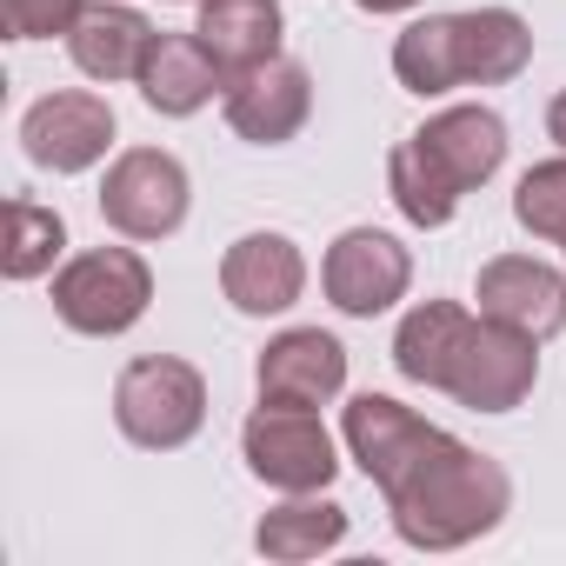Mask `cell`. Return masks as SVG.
<instances>
[{
  "label": "cell",
  "mask_w": 566,
  "mask_h": 566,
  "mask_svg": "<svg viewBox=\"0 0 566 566\" xmlns=\"http://www.w3.org/2000/svg\"><path fill=\"white\" fill-rule=\"evenodd\" d=\"M21 147L48 174H87L114 147V107L87 87H61L21 114Z\"/></svg>",
  "instance_id": "cell-8"
},
{
  "label": "cell",
  "mask_w": 566,
  "mask_h": 566,
  "mask_svg": "<svg viewBox=\"0 0 566 566\" xmlns=\"http://www.w3.org/2000/svg\"><path fill=\"white\" fill-rule=\"evenodd\" d=\"M67 247V220L41 200H8V240H0V266H8V280H41L54 273Z\"/></svg>",
  "instance_id": "cell-22"
},
{
  "label": "cell",
  "mask_w": 566,
  "mask_h": 566,
  "mask_svg": "<svg viewBox=\"0 0 566 566\" xmlns=\"http://www.w3.org/2000/svg\"><path fill=\"white\" fill-rule=\"evenodd\" d=\"M394 533L420 553H453L480 533H493L513 513V480L493 453L440 433L394 486H387Z\"/></svg>",
  "instance_id": "cell-1"
},
{
  "label": "cell",
  "mask_w": 566,
  "mask_h": 566,
  "mask_svg": "<svg viewBox=\"0 0 566 566\" xmlns=\"http://www.w3.org/2000/svg\"><path fill=\"white\" fill-rule=\"evenodd\" d=\"M193 34L213 48V61L227 74H247L260 61H280V34H287V14L280 0H200Z\"/></svg>",
  "instance_id": "cell-18"
},
{
  "label": "cell",
  "mask_w": 566,
  "mask_h": 566,
  "mask_svg": "<svg viewBox=\"0 0 566 566\" xmlns=\"http://www.w3.org/2000/svg\"><path fill=\"white\" fill-rule=\"evenodd\" d=\"M340 539H347V506H334V500H321V493H294L287 506L260 513V526H253V546H260L266 559H287V566L321 559V553H334Z\"/></svg>",
  "instance_id": "cell-20"
},
{
  "label": "cell",
  "mask_w": 566,
  "mask_h": 566,
  "mask_svg": "<svg viewBox=\"0 0 566 566\" xmlns=\"http://www.w3.org/2000/svg\"><path fill=\"white\" fill-rule=\"evenodd\" d=\"M321 287H327V301L347 321H374L394 301H407V287H413V253L394 233H380V227H347L327 247V260H321Z\"/></svg>",
  "instance_id": "cell-7"
},
{
  "label": "cell",
  "mask_w": 566,
  "mask_h": 566,
  "mask_svg": "<svg viewBox=\"0 0 566 566\" xmlns=\"http://www.w3.org/2000/svg\"><path fill=\"white\" fill-rule=\"evenodd\" d=\"M114 427L147 447V453H174L207 427V380L193 360L174 354H140L120 367L114 380Z\"/></svg>",
  "instance_id": "cell-2"
},
{
  "label": "cell",
  "mask_w": 566,
  "mask_h": 566,
  "mask_svg": "<svg viewBox=\"0 0 566 566\" xmlns=\"http://www.w3.org/2000/svg\"><path fill=\"white\" fill-rule=\"evenodd\" d=\"M154 48V21L120 0H87V14L67 34V54L87 81H140V61Z\"/></svg>",
  "instance_id": "cell-16"
},
{
  "label": "cell",
  "mask_w": 566,
  "mask_h": 566,
  "mask_svg": "<svg viewBox=\"0 0 566 566\" xmlns=\"http://www.w3.org/2000/svg\"><path fill=\"white\" fill-rule=\"evenodd\" d=\"M340 433H347V453L360 460V473L387 493L433 440H440V427L433 420H420L413 407H400V400H387V394H360V400H347V420H340Z\"/></svg>",
  "instance_id": "cell-14"
},
{
  "label": "cell",
  "mask_w": 566,
  "mask_h": 566,
  "mask_svg": "<svg viewBox=\"0 0 566 566\" xmlns=\"http://www.w3.org/2000/svg\"><path fill=\"white\" fill-rule=\"evenodd\" d=\"M546 134L566 147V94H553V107H546Z\"/></svg>",
  "instance_id": "cell-26"
},
{
  "label": "cell",
  "mask_w": 566,
  "mask_h": 566,
  "mask_svg": "<svg viewBox=\"0 0 566 566\" xmlns=\"http://www.w3.org/2000/svg\"><path fill=\"white\" fill-rule=\"evenodd\" d=\"M473 301H480L486 321L520 327V334H533V340L566 334V273L546 266V260H533V253H500V260H486L480 280H473Z\"/></svg>",
  "instance_id": "cell-10"
},
{
  "label": "cell",
  "mask_w": 566,
  "mask_h": 566,
  "mask_svg": "<svg viewBox=\"0 0 566 566\" xmlns=\"http://www.w3.org/2000/svg\"><path fill=\"white\" fill-rule=\"evenodd\" d=\"M513 220H520L526 233H539V240H566V154L520 174V187H513Z\"/></svg>",
  "instance_id": "cell-24"
},
{
  "label": "cell",
  "mask_w": 566,
  "mask_h": 566,
  "mask_svg": "<svg viewBox=\"0 0 566 566\" xmlns=\"http://www.w3.org/2000/svg\"><path fill=\"white\" fill-rule=\"evenodd\" d=\"M220 294L233 314L266 321V314H287L307 294V260L287 233H240L220 260Z\"/></svg>",
  "instance_id": "cell-11"
},
{
  "label": "cell",
  "mask_w": 566,
  "mask_h": 566,
  "mask_svg": "<svg viewBox=\"0 0 566 566\" xmlns=\"http://www.w3.org/2000/svg\"><path fill=\"white\" fill-rule=\"evenodd\" d=\"M387 187H394V207H400L413 227H447V220L460 213V193L427 167V154H420L413 140H400V147L387 154Z\"/></svg>",
  "instance_id": "cell-23"
},
{
  "label": "cell",
  "mask_w": 566,
  "mask_h": 566,
  "mask_svg": "<svg viewBox=\"0 0 566 566\" xmlns=\"http://www.w3.org/2000/svg\"><path fill=\"white\" fill-rule=\"evenodd\" d=\"M147 307H154V266L134 247H94L54 273V314H61V327H74L87 340L127 334Z\"/></svg>",
  "instance_id": "cell-3"
},
{
  "label": "cell",
  "mask_w": 566,
  "mask_h": 566,
  "mask_svg": "<svg viewBox=\"0 0 566 566\" xmlns=\"http://www.w3.org/2000/svg\"><path fill=\"white\" fill-rule=\"evenodd\" d=\"M187 200H193L187 167L167 147H127V154H114V167L101 180V220L114 233H127V240H167V233H180Z\"/></svg>",
  "instance_id": "cell-5"
},
{
  "label": "cell",
  "mask_w": 566,
  "mask_h": 566,
  "mask_svg": "<svg viewBox=\"0 0 566 566\" xmlns=\"http://www.w3.org/2000/svg\"><path fill=\"white\" fill-rule=\"evenodd\" d=\"M360 14H407V8H420V0H354Z\"/></svg>",
  "instance_id": "cell-27"
},
{
  "label": "cell",
  "mask_w": 566,
  "mask_h": 566,
  "mask_svg": "<svg viewBox=\"0 0 566 566\" xmlns=\"http://www.w3.org/2000/svg\"><path fill=\"white\" fill-rule=\"evenodd\" d=\"M467 334H473V314H467L460 301H420V307L400 321V334H394V367H400V380H413V387H447L453 354L467 347Z\"/></svg>",
  "instance_id": "cell-19"
},
{
  "label": "cell",
  "mask_w": 566,
  "mask_h": 566,
  "mask_svg": "<svg viewBox=\"0 0 566 566\" xmlns=\"http://www.w3.org/2000/svg\"><path fill=\"white\" fill-rule=\"evenodd\" d=\"M314 120V74L301 61H260L227 81V127L253 147H287Z\"/></svg>",
  "instance_id": "cell-9"
},
{
  "label": "cell",
  "mask_w": 566,
  "mask_h": 566,
  "mask_svg": "<svg viewBox=\"0 0 566 566\" xmlns=\"http://www.w3.org/2000/svg\"><path fill=\"white\" fill-rule=\"evenodd\" d=\"M253 387L260 400H280V407H327L347 387V347L321 327H287L280 340H266Z\"/></svg>",
  "instance_id": "cell-13"
},
{
  "label": "cell",
  "mask_w": 566,
  "mask_h": 566,
  "mask_svg": "<svg viewBox=\"0 0 566 566\" xmlns=\"http://www.w3.org/2000/svg\"><path fill=\"white\" fill-rule=\"evenodd\" d=\"M394 74L407 94L433 101L447 87H460V48H453V14H427L394 41Z\"/></svg>",
  "instance_id": "cell-21"
},
{
  "label": "cell",
  "mask_w": 566,
  "mask_h": 566,
  "mask_svg": "<svg viewBox=\"0 0 566 566\" xmlns=\"http://www.w3.org/2000/svg\"><path fill=\"white\" fill-rule=\"evenodd\" d=\"M81 14H87V0H0V28H8V41H54V34H74Z\"/></svg>",
  "instance_id": "cell-25"
},
{
  "label": "cell",
  "mask_w": 566,
  "mask_h": 566,
  "mask_svg": "<svg viewBox=\"0 0 566 566\" xmlns=\"http://www.w3.org/2000/svg\"><path fill=\"white\" fill-rule=\"evenodd\" d=\"M240 453H247V473L260 486H280V493H327L334 473H340L334 433L321 427L314 407L260 400L247 413V427H240Z\"/></svg>",
  "instance_id": "cell-4"
},
{
  "label": "cell",
  "mask_w": 566,
  "mask_h": 566,
  "mask_svg": "<svg viewBox=\"0 0 566 566\" xmlns=\"http://www.w3.org/2000/svg\"><path fill=\"white\" fill-rule=\"evenodd\" d=\"M420 154H427V167L467 200L473 187H486L500 167H506V120L493 114V107H480V101H467V107H447V114H433L420 134H407Z\"/></svg>",
  "instance_id": "cell-12"
},
{
  "label": "cell",
  "mask_w": 566,
  "mask_h": 566,
  "mask_svg": "<svg viewBox=\"0 0 566 566\" xmlns=\"http://www.w3.org/2000/svg\"><path fill=\"white\" fill-rule=\"evenodd\" d=\"M533 380H539V340L480 314L467 347L453 354V374L440 394H453L467 413H513L533 394Z\"/></svg>",
  "instance_id": "cell-6"
},
{
  "label": "cell",
  "mask_w": 566,
  "mask_h": 566,
  "mask_svg": "<svg viewBox=\"0 0 566 566\" xmlns=\"http://www.w3.org/2000/svg\"><path fill=\"white\" fill-rule=\"evenodd\" d=\"M453 48H460V87H506L533 61V28L513 8H473L453 14Z\"/></svg>",
  "instance_id": "cell-17"
},
{
  "label": "cell",
  "mask_w": 566,
  "mask_h": 566,
  "mask_svg": "<svg viewBox=\"0 0 566 566\" xmlns=\"http://www.w3.org/2000/svg\"><path fill=\"white\" fill-rule=\"evenodd\" d=\"M227 67L213 61V48L200 41V34H154V48H147V61H140V101L154 107V114H167V120H187V114H200L213 94H227Z\"/></svg>",
  "instance_id": "cell-15"
},
{
  "label": "cell",
  "mask_w": 566,
  "mask_h": 566,
  "mask_svg": "<svg viewBox=\"0 0 566 566\" xmlns=\"http://www.w3.org/2000/svg\"><path fill=\"white\" fill-rule=\"evenodd\" d=\"M559 247H566V240H559Z\"/></svg>",
  "instance_id": "cell-28"
}]
</instances>
